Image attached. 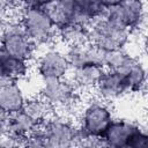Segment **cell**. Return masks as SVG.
Masks as SVG:
<instances>
[{"mask_svg": "<svg viewBox=\"0 0 148 148\" xmlns=\"http://www.w3.org/2000/svg\"><path fill=\"white\" fill-rule=\"evenodd\" d=\"M44 132L46 147L66 148L77 143V124L72 116L54 112L44 124L39 125Z\"/></svg>", "mask_w": 148, "mask_h": 148, "instance_id": "8992f818", "label": "cell"}, {"mask_svg": "<svg viewBox=\"0 0 148 148\" xmlns=\"http://www.w3.org/2000/svg\"><path fill=\"white\" fill-rule=\"evenodd\" d=\"M0 46L8 53L29 62L35 59L38 50L16 18L7 20L1 25Z\"/></svg>", "mask_w": 148, "mask_h": 148, "instance_id": "5b68a950", "label": "cell"}, {"mask_svg": "<svg viewBox=\"0 0 148 148\" xmlns=\"http://www.w3.org/2000/svg\"><path fill=\"white\" fill-rule=\"evenodd\" d=\"M43 8L57 29L72 22L74 18L73 0H53Z\"/></svg>", "mask_w": 148, "mask_h": 148, "instance_id": "d6986e66", "label": "cell"}, {"mask_svg": "<svg viewBox=\"0 0 148 148\" xmlns=\"http://www.w3.org/2000/svg\"><path fill=\"white\" fill-rule=\"evenodd\" d=\"M8 1H9V5L12 7L13 13H17L22 8L27 7L28 2H29V0H8Z\"/></svg>", "mask_w": 148, "mask_h": 148, "instance_id": "603a6c76", "label": "cell"}, {"mask_svg": "<svg viewBox=\"0 0 148 148\" xmlns=\"http://www.w3.org/2000/svg\"><path fill=\"white\" fill-rule=\"evenodd\" d=\"M105 68L99 62H89L76 68L71 69L69 79L77 87V89L83 91H91L96 88L99 79L102 77Z\"/></svg>", "mask_w": 148, "mask_h": 148, "instance_id": "8fae6325", "label": "cell"}, {"mask_svg": "<svg viewBox=\"0 0 148 148\" xmlns=\"http://www.w3.org/2000/svg\"><path fill=\"white\" fill-rule=\"evenodd\" d=\"M22 111L37 125L44 124L56 111L53 108L39 95L25 98Z\"/></svg>", "mask_w": 148, "mask_h": 148, "instance_id": "ac0fdd59", "label": "cell"}, {"mask_svg": "<svg viewBox=\"0 0 148 148\" xmlns=\"http://www.w3.org/2000/svg\"><path fill=\"white\" fill-rule=\"evenodd\" d=\"M39 96H42L58 113L72 116L81 104V91L68 77L43 81Z\"/></svg>", "mask_w": 148, "mask_h": 148, "instance_id": "3957f363", "label": "cell"}, {"mask_svg": "<svg viewBox=\"0 0 148 148\" xmlns=\"http://www.w3.org/2000/svg\"><path fill=\"white\" fill-rule=\"evenodd\" d=\"M104 147L112 148H146L148 134L138 123L114 118L101 138Z\"/></svg>", "mask_w": 148, "mask_h": 148, "instance_id": "277c9868", "label": "cell"}, {"mask_svg": "<svg viewBox=\"0 0 148 148\" xmlns=\"http://www.w3.org/2000/svg\"><path fill=\"white\" fill-rule=\"evenodd\" d=\"M128 30L110 22L104 16L89 27V43L102 51L125 49L131 40Z\"/></svg>", "mask_w": 148, "mask_h": 148, "instance_id": "52a82bcc", "label": "cell"}, {"mask_svg": "<svg viewBox=\"0 0 148 148\" xmlns=\"http://www.w3.org/2000/svg\"><path fill=\"white\" fill-rule=\"evenodd\" d=\"M37 127V125L22 111H16L8 114L6 133L14 138L23 146L25 138Z\"/></svg>", "mask_w": 148, "mask_h": 148, "instance_id": "2e32d148", "label": "cell"}, {"mask_svg": "<svg viewBox=\"0 0 148 148\" xmlns=\"http://www.w3.org/2000/svg\"><path fill=\"white\" fill-rule=\"evenodd\" d=\"M7 120H8V114L0 109V134L6 133V127H7Z\"/></svg>", "mask_w": 148, "mask_h": 148, "instance_id": "cb8c5ba5", "label": "cell"}, {"mask_svg": "<svg viewBox=\"0 0 148 148\" xmlns=\"http://www.w3.org/2000/svg\"><path fill=\"white\" fill-rule=\"evenodd\" d=\"M57 39L65 47L80 45L89 42V27L72 21L57 29Z\"/></svg>", "mask_w": 148, "mask_h": 148, "instance_id": "e0dca14e", "label": "cell"}, {"mask_svg": "<svg viewBox=\"0 0 148 148\" xmlns=\"http://www.w3.org/2000/svg\"><path fill=\"white\" fill-rule=\"evenodd\" d=\"M29 69V61L8 53L0 46V81H20L28 75Z\"/></svg>", "mask_w": 148, "mask_h": 148, "instance_id": "4fadbf2b", "label": "cell"}, {"mask_svg": "<svg viewBox=\"0 0 148 148\" xmlns=\"http://www.w3.org/2000/svg\"><path fill=\"white\" fill-rule=\"evenodd\" d=\"M94 91L95 96L109 103L123 98L124 96L130 94L125 74L123 72L108 69H105V72L103 73Z\"/></svg>", "mask_w": 148, "mask_h": 148, "instance_id": "30bf717a", "label": "cell"}, {"mask_svg": "<svg viewBox=\"0 0 148 148\" xmlns=\"http://www.w3.org/2000/svg\"><path fill=\"white\" fill-rule=\"evenodd\" d=\"M65 52H66L71 69L89 64V62L102 64L103 51L97 49L89 42L84 44H80V45L65 47Z\"/></svg>", "mask_w": 148, "mask_h": 148, "instance_id": "5bb4252c", "label": "cell"}, {"mask_svg": "<svg viewBox=\"0 0 148 148\" xmlns=\"http://www.w3.org/2000/svg\"><path fill=\"white\" fill-rule=\"evenodd\" d=\"M135 58L125 49H114L109 51H103L102 65L108 71L125 72Z\"/></svg>", "mask_w": 148, "mask_h": 148, "instance_id": "ffe728a7", "label": "cell"}, {"mask_svg": "<svg viewBox=\"0 0 148 148\" xmlns=\"http://www.w3.org/2000/svg\"><path fill=\"white\" fill-rule=\"evenodd\" d=\"M15 18L38 47L53 45L57 40V28L44 8L27 6L16 13Z\"/></svg>", "mask_w": 148, "mask_h": 148, "instance_id": "6da1fadb", "label": "cell"}, {"mask_svg": "<svg viewBox=\"0 0 148 148\" xmlns=\"http://www.w3.org/2000/svg\"><path fill=\"white\" fill-rule=\"evenodd\" d=\"M53 0H29L28 6H35V7H45L46 5L51 3Z\"/></svg>", "mask_w": 148, "mask_h": 148, "instance_id": "d4e9b609", "label": "cell"}, {"mask_svg": "<svg viewBox=\"0 0 148 148\" xmlns=\"http://www.w3.org/2000/svg\"><path fill=\"white\" fill-rule=\"evenodd\" d=\"M25 98L27 97L20 81H0V109L7 114L22 110Z\"/></svg>", "mask_w": 148, "mask_h": 148, "instance_id": "7c38bea8", "label": "cell"}, {"mask_svg": "<svg viewBox=\"0 0 148 148\" xmlns=\"http://www.w3.org/2000/svg\"><path fill=\"white\" fill-rule=\"evenodd\" d=\"M35 69L42 81L68 77L71 66L65 50L54 45L43 47L35 57Z\"/></svg>", "mask_w": 148, "mask_h": 148, "instance_id": "ba28073f", "label": "cell"}, {"mask_svg": "<svg viewBox=\"0 0 148 148\" xmlns=\"http://www.w3.org/2000/svg\"><path fill=\"white\" fill-rule=\"evenodd\" d=\"M113 119L114 113L111 103L95 96L80 104L76 124L83 134L101 139Z\"/></svg>", "mask_w": 148, "mask_h": 148, "instance_id": "7a4b0ae2", "label": "cell"}, {"mask_svg": "<svg viewBox=\"0 0 148 148\" xmlns=\"http://www.w3.org/2000/svg\"><path fill=\"white\" fill-rule=\"evenodd\" d=\"M124 74L130 94H139L145 90L147 83V72L145 65L140 60L135 59L124 72Z\"/></svg>", "mask_w": 148, "mask_h": 148, "instance_id": "44dd1931", "label": "cell"}, {"mask_svg": "<svg viewBox=\"0 0 148 148\" xmlns=\"http://www.w3.org/2000/svg\"><path fill=\"white\" fill-rule=\"evenodd\" d=\"M104 17L130 32H134L141 28L145 21V1L123 0L118 5L106 8Z\"/></svg>", "mask_w": 148, "mask_h": 148, "instance_id": "9c48e42d", "label": "cell"}, {"mask_svg": "<svg viewBox=\"0 0 148 148\" xmlns=\"http://www.w3.org/2000/svg\"><path fill=\"white\" fill-rule=\"evenodd\" d=\"M101 1L104 3V6H105L106 8H109V7H112V6L118 5V3L121 2L123 0H101Z\"/></svg>", "mask_w": 148, "mask_h": 148, "instance_id": "484cf974", "label": "cell"}, {"mask_svg": "<svg viewBox=\"0 0 148 148\" xmlns=\"http://www.w3.org/2000/svg\"><path fill=\"white\" fill-rule=\"evenodd\" d=\"M74 18L73 21L90 27L91 23L103 17L106 7L101 0H73Z\"/></svg>", "mask_w": 148, "mask_h": 148, "instance_id": "9a60e30c", "label": "cell"}, {"mask_svg": "<svg viewBox=\"0 0 148 148\" xmlns=\"http://www.w3.org/2000/svg\"><path fill=\"white\" fill-rule=\"evenodd\" d=\"M15 146H21V143L10 135H8L7 133L0 134V147H15Z\"/></svg>", "mask_w": 148, "mask_h": 148, "instance_id": "7402d4cb", "label": "cell"}]
</instances>
